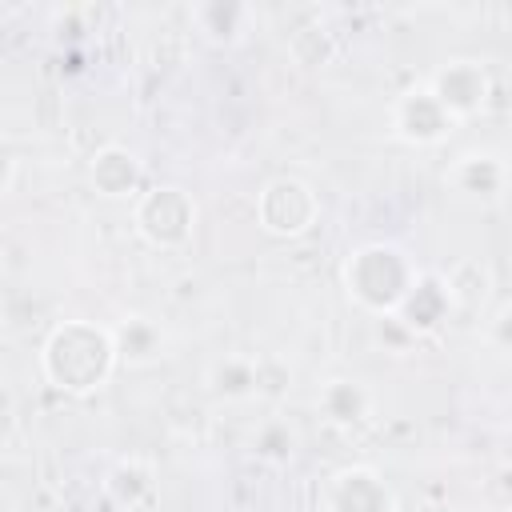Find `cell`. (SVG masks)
Listing matches in <instances>:
<instances>
[{
	"label": "cell",
	"mask_w": 512,
	"mask_h": 512,
	"mask_svg": "<svg viewBox=\"0 0 512 512\" xmlns=\"http://www.w3.org/2000/svg\"><path fill=\"white\" fill-rule=\"evenodd\" d=\"M120 360H116V344L108 324L96 320H60L44 344H40V376L48 380V388H56L60 396H96L100 388H108V380L116 376Z\"/></svg>",
	"instance_id": "1"
},
{
	"label": "cell",
	"mask_w": 512,
	"mask_h": 512,
	"mask_svg": "<svg viewBox=\"0 0 512 512\" xmlns=\"http://www.w3.org/2000/svg\"><path fill=\"white\" fill-rule=\"evenodd\" d=\"M416 276H420L416 260L400 244H392V240L356 244L340 260V288H344V296L360 312L380 316V320H392V312L400 308V300L408 296Z\"/></svg>",
	"instance_id": "2"
},
{
	"label": "cell",
	"mask_w": 512,
	"mask_h": 512,
	"mask_svg": "<svg viewBox=\"0 0 512 512\" xmlns=\"http://www.w3.org/2000/svg\"><path fill=\"white\" fill-rule=\"evenodd\" d=\"M196 196L180 184H152L132 200V232L156 252H180L196 236Z\"/></svg>",
	"instance_id": "3"
},
{
	"label": "cell",
	"mask_w": 512,
	"mask_h": 512,
	"mask_svg": "<svg viewBox=\"0 0 512 512\" xmlns=\"http://www.w3.org/2000/svg\"><path fill=\"white\" fill-rule=\"evenodd\" d=\"M256 224L276 240H300L320 224V192L300 176H272L256 192Z\"/></svg>",
	"instance_id": "4"
},
{
	"label": "cell",
	"mask_w": 512,
	"mask_h": 512,
	"mask_svg": "<svg viewBox=\"0 0 512 512\" xmlns=\"http://www.w3.org/2000/svg\"><path fill=\"white\" fill-rule=\"evenodd\" d=\"M424 84H428V92L440 100V108H444L456 124L480 116V112L488 108V100H492V76H488V68H484L480 60H472V56H452V60H444Z\"/></svg>",
	"instance_id": "5"
},
{
	"label": "cell",
	"mask_w": 512,
	"mask_h": 512,
	"mask_svg": "<svg viewBox=\"0 0 512 512\" xmlns=\"http://www.w3.org/2000/svg\"><path fill=\"white\" fill-rule=\"evenodd\" d=\"M396 492L372 464H344L320 484V512H396Z\"/></svg>",
	"instance_id": "6"
},
{
	"label": "cell",
	"mask_w": 512,
	"mask_h": 512,
	"mask_svg": "<svg viewBox=\"0 0 512 512\" xmlns=\"http://www.w3.org/2000/svg\"><path fill=\"white\" fill-rule=\"evenodd\" d=\"M388 124H392V136L408 148H436L444 144L460 124L440 108V100L428 92V84H408L392 108H388Z\"/></svg>",
	"instance_id": "7"
},
{
	"label": "cell",
	"mask_w": 512,
	"mask_h": 512,
	"mask_svg": "<svg viewBox=\"0 0 512 512\" xmlns=\"http://www.w3.org/2000/svg\"><path fill=\"white\" fill-rule=\"evenodd\" d=\"M88 184L104 200H136L144 192V164L124 144H104L88 160Z\"/></svg>",
	"instance_id": "8"
},
{
	"label": "cell",
	"mask_w": 512,
	"mask_h": 512,
	"mask_svg": "<svg viewBox=\"0 0 512 512\" xmlns=\"http://www.w3.org/2000/svg\"><path fill=\"white\" fill-rule=\"evenodd\" d=\"M448 184L468 196V200H480V204H492L504 196L508 188V164L500 160V152L492 148H468L452 160L448 168Z\"/></svg>",
	"instance_id": "9"
},
{
	"label": "cell",
	"mask_w": 512,
	"mask_h": 512,
	"mask_svg": "<svg viewBox=\"0 0 512 512\" xmlns=\"http://www.w3.org/2000/svg\"><path fill=\"white\" fill-rule=\"evenodd\" d=\"M452 304H456V296H452L448 280L420 272L416 284L408 288V296L400 300V308L392 312V320H400L412 336H428V332H436L452 316Z\"/></svg>",
	"instance_id": "10"
},
{
	"label": "cell",
	"mask_w": 512,
	"mask_h": 512,
	"mask_svg": "<svg viewBox=\"0 0 512 512\" xmlns=\"http://www.w3.org/2000/svg\"><path fill=\"white\" fill-rule=\"evenodd\" d=\"M108 332H112V344H116V360L128 364V368H152L164 356V348H168L164 328L152 316H144V312L120 316Z\"/></svg>",
	"instance_id": "11"
},
{
	"label": "cell",
	"mask_w": 512,
	"mask_h": 512,
	"mask_svg": "<svg viewBox=\"0 0 512 512\" xmlns=\"http://www.w3.org/2000/svg\"><path fill=\"white\" fill-rule=\"evenodd\" d=\"M316 408H320V416H324L328 424H336V428H356V424H364L368 412H372V392H368L356 376H336V380H328V384L316 392Z\"/></svg>",
	"instance_id": "12"
},
{
	"label": "cell",
	"mask_w": 512,
	"mask_h": 512,
	"mask_svg": "<svg viewBox=\"0 0 512 512\" xmlns=\"http://www.w3.org/2000/svg\"><path fill=\"white\" fill-rule=\"evenodd\" d=\"M208 392H212L216 400H228V404L252 400V396H256V360H252V356H224V360H212V368H208Z\"/></svg>",
	"instance_id": "13"
},
{
	"label": "cell",
	"mask_w": 512,
	"mask_h": 512,
	"mask_svg": "<svg viewBox=\"0 0 512 512\" xmlns=\"http://www.w3.org/2000/svg\"><path fill=\"white\" fill-rule=\"evenodd\" d=\"M156 480H152V468L144 460H120L108 476H104V496L116 504V508H136L152 496Z\"/></svg>",
	"instance_id": "14"
},
{
	"label": "cell",
	"mask_w": 512,
	"mask_h": 512,
	"mask_svg": "<svg viewBox=\"0 0 512 512\" xmlns=\"http://www.w3.org/2000/svg\"><path fill=\"white\" fill-rule=\"evenodd\" d=\"M244 8L240 4H200L196 8V24L212 44H232L240 40V24H244Z\"/></svg>",
	"instance_id": "15"
},
{
	"label": "cell",
	"mask_w": 512,
	"mask_h": 512,
	"mask_svg": "<svg viewBox=\"0 0 512 512\" xmlns=\"http://www.w3.org/2000/svg\"><path fill=\"white\" fill-rule=\"evenodd\" d=\"M256 456L260 460H268V464H284V460H292V448H296V436H292V428L284 424V420H268L260 432H256Z\"/></svg>",
	"instance_id": "16"
},
{
	"label": "cell",
	"mask_w": 512,
	"mask_h": 512,
	"mask_svg": "<svg viewBox=\"0 0 512 512\" xmlns=\"http://www.w3.org/2000/svg\"><path fill=\"white\" fill-rule=\"evenodd\" d=\"M492 344L496 348H508V304H500L496 316H492Z\"/></svg>",
	"instance_id": "17"
},
{
	"label": "cell",
	"mask_w": 512,
	"mask_h": 512,
	"mask_svg": "<svg viewBox=\"0 0 512 512\" xmlns=\"http://www.w3.org/2000/svg\"><path fill=\"white\" fill-rule=\"evenodd\" d=\"M12 168H16V164H12V152L0 144V192L8 188V180H12Z\"/></svg>",
	"instance_id": "18"
}]
</instances>
